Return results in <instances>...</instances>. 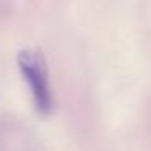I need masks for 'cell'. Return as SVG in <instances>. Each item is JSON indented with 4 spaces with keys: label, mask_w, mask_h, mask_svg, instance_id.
<instances>
[{
    "label": "cell",
    "mask_w": 151,
    "mask_h": 151,
    "mask_svg": "<svg viewBox=\"0 0 151 151\" xmlns=\"http://www.w3.org/2000/svg\"><path fill=\"white\" fill-rule=\"evenodd\" d=\"M18 68L24 81L29 85L36 109L41 114H49L54 106V96L49 85V73L44 54L37 47H26L18 52Z\"/></svg>",
    "instance_id": "obj_1"
}]
</instances>
